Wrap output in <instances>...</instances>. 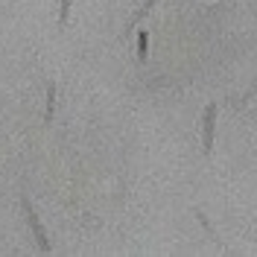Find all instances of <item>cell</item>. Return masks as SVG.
Wrapping results in <instances>:
<instances>
[{
	"label": "cell",
	"instance_id": "1",
	"mask_svg": "<svg viewBox=\"0 0 257 257\" xmlns=\"http://www.w3.org/2000/svg\"><path fill=\"white\" fill-rule=\"evenodd\" d=\"M21 202H24V213H27V222H30V231H32V237H35V242H38V248H41L44 254H50V251H53V245H50L47 231H44V225H41V219H38L35 208L30 205V199H27V196H24Z\"/></svg>",
	"mask_w": 257,
	"mask_h": 257
},
{
	"label": "cell",
	"instance_id": "2",
	"mask_svg": "<svg viewBox=\"0 0 257 257\" xmlns=\"http://www.w3.org/2000/svg\"><path fill=\"white\" fill-rule=\"evenodd\" d=\"M213 132H216V102H210L205 108V117H202V149H205V155L213 152Z\"/></svg>",
	"mask_w": 257,
	"mask_h": 257
},
{
	"label": "cell",
	"instance_id": "3",
	"mask_svg": "<svg viewBox=\"0 0 257 257\" xmlns=\"http://www.w3.org/2000/svg\"><path fill=\"white\" fill-rule=\"evenodd\" d=\"M149 59V32L138 30V62H146Z\"/></svg>",
	"mask_w": 257,
	"mask_h": 257
},
{
	"label": "cell",
	"instance_id": "4",
	"mask_svg": "<svg viewBox=\"0 0 257 257\" xmlns=\"http://www.w3.org/2000/svg\"><path fill=\"white\" fill-rule=\"evenodd\" d=\"M53 111H56V82H47V111H44V123H53Z\"/></svg>",
	"mask_w": 257,
	"mask_h": 257
},
{
	"label": "cell",
	"instance_id": "5",
	"mask_svg": "<svg viewBox=\"0 0 257 257\" xmlns=\"http://www.w3.org/2000/svg\"><path fill=\"white\" fill-rule=\"evenodd\" d=\"M155 3H158V0H146L144 6H141V9H138V12H135L132 18H128V30H132V27H138V21H141V18H146V12H149Z\"/></svg>",
	"mask_w": 257,
	"mask_h": 257
},
{
	"label": "cell",
	"instance_id": "6",
	"mask_svg": "<svg viewBox=\"0 0 257 257\" xmlns=\"http://www.w3.org/2000/svg\"><path fill=\"white\" fill-rule=\"evenodd\" d=\"M70 6H73V0H62V6H59V27H67V18H70Z\"/></svg>",
	"mask_w": 257,
	"mask_h": 257
}]
</instances>
